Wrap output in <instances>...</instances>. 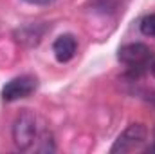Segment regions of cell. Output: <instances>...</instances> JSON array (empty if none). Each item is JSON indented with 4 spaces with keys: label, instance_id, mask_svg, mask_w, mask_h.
<instances>
[{
    "label": "cell",
    "instance_id": "obj_1",
    "mask_svg": "<svg viewBox=\"0 0 155 154\" xmlns=\"http://www.w3.org/2000/svg\"><path fill=\"white\" fill-rule=\"evenodd\" d=\"M36 140H40L36 114L29 109H24L13 123V142L20 151H27Z\"/></svg>",
    "mask_w": 155,
    "mask_h": 154
},
{
    "label": "cell",
    "instance_id": "obj_2",
    "mask_svg": "<svg viewBox=\"0 0 155 154\" xmlns=\"http://www.w3.org/2000/svg\"><path fill=\"white\" fill-rule=\"evenodd\" d=\"M119 62H123L124 65L135 69V71H150V65L155 60L153 51L144 45V44H126L119 49Z\"/></svg>",
    "mask_w": 155,
    "mask_h": 154
},
{
    "label": "cell",
    "instance_id": "obj_3",
    "mask_svg": "<svg viewBox=\"0 0 155 154\" xmlns=\"http://www.w3.org/2000/svg\"><path fill=\"white\" fill-rule=\"evenodd\" d=\"M146 127L143 123H132L128 125L116 140V143L112 145L110 152H132V151H139L143 149L144 142H146Z\"/></svg>",
    "mask_w": 155,
    "mask_h": 154
},
{
    "label": "cell",
    "instance_id": "obj_4",
    "mask_svg": "<svg viewBox=\"0 0 155 154\" xmlns=\"http://www.w3.org/2000/svg\"><path fill=\"white\" fill-rule=\"evenodd\" d=\"M36 78L31 75H22V76L11 78L4 87H2V98L5 102H16L22 98L31 96L36 91Z\"/></svg>",
    "mask_w": 155,
    "mask_h": 154
},
{
    "label": "cell",
    "instance_id": "obj_5",
    "mask_svg": "<svg viewBox=\"0 0 155 154\" xmlns=\"http://www.w3.org/2000/svg\"><path fill=\"white\" fill-rule=\"evenodd\" d=\"M52 53L56 56L58 62L67 64L71 62L78 53V40L74 38V35H61L54 40L52 44Z\"/></svg>",
    "mask_w": 155,
    "mask_h": 154
},
{
    "label": "cell",
    "instance_id": "obj_6",
    "mask_svg": "<svg viewBox=\"0 0 155 154\" xmlns=\"http://www.w3.org/2000/svg\"><path fill=\"white\" fill-rule=\"evenodd\" d=\"M139 29L144 37H152L155 38V13L146 15L141 22H139Z\"/></svg>",
    "mask_w": 155,
    "mask_h": 154
},
{
    "label": "cell",
    "instance_id": "obj_7",
    "mask_svg": "<svg viewBox=\"0 0 155 154\" xmlns=\"http://www.w3.org/2000/svg\"><path fill=\"white\" fill-rule=\"evenodd\" d=\"M27 4H33V5H47V4H51V2H54V0H25Z\"/></svg>",
    "mask_w": 155,
    "mask_h": 154
},
{
    "label": "cell",
    "instance_id": "obj_8",
    "mask_svg": "<svg viewBox=\"0 0 155 154\" xmlns=\"http://www.w3.org/2000/svg\"><path fill=\"white\" fill-rule=\"evenodd\" d=\"M150 71H152V75L155 76V60L152 62V65H150Z\"/></svg>",
    "mask_w": 155,
    "mask_h": 154
},
{
    "label": "cell",
    "instance_id": "obj_9",
    "mask_svg": "<svg viewBox=\"0 0 155 154\" xmlns=\"http://www.w3.org/2000/svg\"><path fill=\"white\" fill-rule=\"evenodd\" d=\"M153 142H155V140H153Z\"/></svg>",
    "mask_w": 155,
    "mask_h": 154
}]
</instances>
